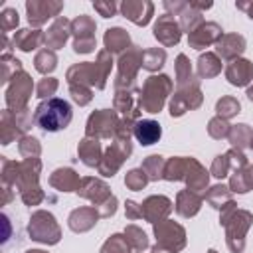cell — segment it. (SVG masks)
<instances>
[{
	"mask_svg": "<svg viewBox=\"0 0 253 253\" xmlns=\"http://www.w3.org/2000/svg\"><path fill=\"white\" fill-rule=\"evenodd\" d=\"M53 67H55V55H53V51H47V49L40 51L38 57H36V69L42 71V73H47Z\"/></svg>",
	"mask_w": 253,
	"mask_h": 253,
	"instance_id": "35",
	"label": "cell"
},
{
	"mask_svg": "<svg viewBox=\"0 0 253 253\" xmlns=\"http://www.w3.org/2000/svg\"><path fill=\"white\" fill-rule=\"evenodd\" d=\"M126 247H128L126 237H123V235H113V237L105 243V247H103L101 253H126Z\"/></svg>",
	"mask_w": 253,
	"mask_h": 253,
	"instance_id": "36",
	"label": "cell"
},
{
	"mask_svg": "<svg viewBox=\"0 0 253 253\" xmlns=\"http://www.w3.org/2000/svg\"><path fill=\"white\" fill-rule=\"evenodd\" d=\"M180 16H182L180 28H182V30H186V32H190V34H192L198 26H202V24H204V22H202V14H200V12H196L190 4H186V6L182 8Z\"/></svg>",
	"mask_w": 253,
	"mask_h": 253,
	"instance_id": "26",
	"label": "cell"
},
{
	"mask_svg": "<svg viewBox=\"0 0 253 253\" xmlns=\"http://www.w3.org/2000/svg\"><path fill=\"white\" fill-rule=\"evenodd\" d=\"M243 49H245V40H243V36H237V34L221 36V40L217 42V53L225 59H233Z\"/></svg>",
	"mask_w": 253,
	"mask_h": 253,
	"instance_id": "15",
	"label": "cell"
},
{
	"mask_svg": "<svg viewBox=\"0 0 253 253\" xmlns=\"http://www.w3.org/2000/svg\"><path fill=\"white\" fill-rule=\"evenodd\" d=\"M55 87H57L55 79H43V81L40 83V87H38V97H47V95H51V93L55 91Z\"/></svg>",
	"mask_w": 253,
	"mask_h": 253,
	"instance_id": "42",
	"label": "cell"
},
{
	"mask_svg": "<svg viewBox=\"0 0 253 253\" xmlns=\"http://www.w3.org/2000/svg\"><path fill=\"white\" fill-rule=\"evenodd\" d=\"M126 215L130 219H136V217H142V210H138V206L134 202H126Z\"/></svg>",
	"mask_w": 253,
	"mask_h": 253,
	"instance_id": "44",
	"label": "cell"
},
{
	"mask_svg": "<svg viewBox=\"0 0 253 253\" xmlns=\"http://www.w3.org/2000/svg\"><path fill=\"white\" fill-rule=\"evenodd\" d=\"M223 200L229 202V198L225 196V188H223V186H215V188H211V192L208 194V202H210L213 208H221Z\"/></svg>",
	"mask_w": 253,
	"mask_h": 253,
	"instance_id": "39",
	"label": "cell"
},
{
	"mask_svg": "<svg viewBox=\"0 0 253 253\" xmlns=\"http://www.w3.org/2000/svg\"><path fill=\"white\" fill-rule=\"evenodd\" d=\"M140 210H142V215L148 219V221H158L160 217H164L170 210H172V202L168 200V198H164V196H152V198H148L142 206H140Z\"/></svg>",
	"mask_w": 253,
	"mask_h": 253,
	"instance_id": "13",
	"label": "cell"
},
{
	"mask_svg": "<svg viewBox=\"0 0 253 253\" xmlns=\"http://www.w3.org/2000/svg\"><path fill=\"white\" fill-rule=\"evenodd\" d=\"M4 22H2V28L4 30H8L10 26H14V24H18V12H14V10H4Z\"/></svg>",
	"mask_w": 253,
	"mask_h": 253,
	"instance_id": "43",
	"label": "cell"
},
{
	"mask_svg": "<svg viewBox=\"0 0 253 253\" xmlns=\"http://www.w3.org/2000/svg\"><path fill=\"white\" fill-rule=\"evenodd\" d=\"M77 192H81V196H85V198H89V200H93V202H97V204H101L103 200L107 202V200L111 198L109 188H107L103 182L93 180V178H85V180L81 182V188H79Z\"/></svg>",
	"mask_w": 253,
	"mask_h": 253,
	"instance_id": "16",
	"label": "cell"
},
{
	"mask_svg": "<svg viewBox=\"0 0 253 253\" xmlns=\"http://www.w3.org/2000/svg\"><path fill=\"white\" fill-rule=\"evenodd\" d=\"M237 8L245 10V12L249 14V18L253 20V2H249V4H245V2H237Z\"/></svg>",
	"mask_w": 253,
	"mask_h": 253,
	"instance_id": "46",
	"label": "cell"
},
{
	"mask_svg": "<svg viewBox=\"0 0 253 253\" xmlns=\"http://www.w3.org/2000/svg\"><path fill=\"white\" fill-rule=\"evenodd\" d=\"M229 138H231L233 146L241 148V146H245L247 142H251L253 134H251V128H249L247 125H237V126H233V128L229 130Z\"/></svg>",
	"mask_w": 253,
	"mask_h": 253,
	"instance_id": "30",
	"label": "cell"
},
{
	"mask_svg": "<svg viewBox=\"0 0 253 253\" xmlns=\"http://www.w3.org/2000/svg\"><path fill=\"white\" fill-rule=\"evenodd\" d=\"M229 156L227 154H223V156H217L215 160H213V166H211V174L215 176V178H223V176H227V168H229Z\"/></svg>",
	"mask_w": 253,
	"mask_h": 253,
	"instance_id": "38",
	"label": "cell"
},
{
	"mask_svg": "<svg viewBox=\"0 0 253 253\" xmlns=\"http://www.w3.org/2000/svg\"><path fill=\"white\" fill-rule=\"evenodd\" d=\"M176 61H178V63H176V71H178V87H180V89L190 87V83H192V67H190L186 55H178Z\"/></svg>",
	"mask_w": 253,
	"mask_h": 253,
	"instance_id": "28",
	"label": "cell"
},
{
	"mask_svg": "<svg viewBox=\"0 0 253 253\" xmlns=\"http://www.w3.org/2000/svg\"><path fill=\"white\" fill-rule=\"evenodd\" d=\"M128 34L123 30V28H111L107 30L105 34V45L107 49L113 53V51H123L126 45H128Z\"/></svg>",
	"mask_w": 253,
	"mask_h": 253,
	"instance_id": "23",
	"label": "cell"
},
{
	"mask_svg": "<svg viewBox=\"0 0 253 253\" xmlns=\"http://www.w3.org/2000/svg\"><path fill=\"white\" fill-rule=\"evenodd\" d=\"M146 182H148V176H146V172H144L142 168H140V170H130V172L126 174V178H125V184H126L130 190H142Z\"/></svg>",
	"mask_w": 253,
	"mask_h": 253,
	"instance_id": "34",
	"label": "cell"
},
{
	"mask_svg": "<svg viewBox=\"0 0 253 253\" xmlns=\"http://www.w3.org/2000/svg\"><path fill=\"white\" fill-rule=\"evenodd\" d=\"M208 130H210V134L213 138H221V136H227L229 134V125L223 119H211Z\"/></svg>",
	"mask_w": 253,
	"mask_h": 253,
	"instance_id": "37",
	"label": "cell"
},
{
	"mask_svg": "<svg viewBox=\"0 0 253 253\" xmlns=\"http://www.w3.org/2000/svg\"><path fill=\"white\" fill-rule=\"evenodd\" d=\"M200 204H202L200 196H196L192 190H186V192H180V194H178L176 210H178L180 215L190 217V215H194V213L200 210Z\"/></svg>",
	"mask_w": 253,
	"mask_h": 253,
	"instance_id": "21",
	"label": "cell"
},
{
	"mask_svg": "<svg viewBox=\"0 0 253 253\" xmlns=\"http://www.w3.org/2000/svg\"><path fill=\"white\" fill-rule=\"evenodd\" d=\"M79 156L87 166H95L101 162V146L97 138H85L79 144Z\"/></svg>",
	"mask_w": 253,
	"mask_h": 253,
	"instance_id": "22",
	"label": "cell"
},
{
	"mask_svg": "<svg viewBox=\"0 0 253 253\" xmlns=\"http://www.w3.org/2000/svg\"><path fill=\"white\" fill-rule=\"evenodd\" d=\"M71 105L63 99H47L43 101L38 109H36V115H34V121L43 128V130H49V132H55V130H61L69 125L71 121Z\"/></svg>",
	"mask_w": 253,
	"mask_h": 253,
	"instance_id": "1",
	"label": "cell"
},
{
	"mask_svg": "<svg viewBox=\"0 0 253 253\" xmlns=\"http://www.w3.org/2000/svg\"><path fill=\"white\" fill-rule=\"evenodd\" d=\"M97 217L99 213L95 211V208H81V210H75L69 217V227L73 231H85L89 227H93L97 223Z\"/></svg>",
	"mask_w": 253,
	"mask_h": 253,
	"instance_id": "17",
	"label": "cell"
},
{
	"mask_svg": "<svg viewBox=\"0 0 253 253\" xmlns=\"http://www.w3.org/2000/svg\"><path fill=\"white\" fill-rule=\"evenodd\" d=\"M111 65H113L111 55L107 51H101L97 63H81V65L71 67L69 73H67V79H69V83L79 81V85L83 81H89V83L97 85L99 89H103L105 87V77H107Z\"/></svg>",
	"mask_w": 253,
	"mask_h": 253,
	"instance_id": "2",
	"label": "cell"
},
{
	"mask_svg": "<svg viewBox=\"0 0 253 253\" xmlns=\"http://www.w3.org/2000/svg\"><path fill=\"white\" fill-rule=\"evenodd\" d=\"M180 26L172 18V14H164L154 24V38L164 45H174L180 42Z\"/></svg>",
	"mask_w": 253,
	"mask_h": 253,
	"instance_id": "9",
	"label": "cell"
},
{
	"mask_svg": "<svg viewBox=\"0 0 253 253\" xmlns=\"http://www.w3.org/2000/svg\"><path fill=\"white\" fill-rule=\"evenodd\" d=\"M215 109L223 119H227V117H233L235 113H239V101H235L233 97H223L217 101Z\"/></svg>",
	"mask_w": 253,
	"mask_h": 253,
	"instance_id": "33",
	"label": "cell"
},
{
	"mask_svg": "<svg viewBox=\"0 0 253 253\" xmlns=\"http://www.w3.org/2000/svg\"><path fill=\"white\" fill-rule=\"evenodd\" d=\"M154 233H156V239H158L156 247L166 249L168 253L180 251L186 243L184 229L174 221H158V225H154Z\"/></svg>",
	"mask_w": 253,
	"mask_h": 253,
	"instance_id": "4",
	"label": "cell"
},
{
	"mask_svg": "<svg viewBox=\"0 0 253 253\" xmlns=\"http://www.w3.org/2000/svg\"><path fill=\"white\" fill-rule=\"evenodd\" d=\"M142 53L136 45L132 49H128L121 61H119V79H117V87H123L125 83H132L134 75H136V69L138 65H142Z\"/></svg>",
	"mask_w": 253,
	"mask_h": 253,
	"instance_id": "6",
	"label": "cell"
},
{
	"mask_svg": "<svg viewBox=\"0 0 253 253\" xmlns=\"http://www.w3.org/2000/svg\"><path fill=\"white\" fill-rule=\"evenodd\" d=\"M164 59H166V53H164L162 49H158V47L146 49V51L142 53V67L154 71V69H158V67L164 65Z\"/></svg>",
	"mask_w": 253,
	"mask_h": 253,
	"instance_id": "27",
	"label": "cell"
},
{
	"mask_svg": "<svg viewBox=\"0 0 253 253\" xmlns=\"http://www.w3.org/2000/svg\"><path fill=\"white\" fill-rule=\"evenodd\" d=\"M67 36H69V22L65 18H57L53 22V26L49 28V32L45 34V43L57 49V47H61L65 43Z\"/></svg>",
	"mask_w": 253,
	"mask_h": 253,
	"instance_id": "18",
	"label": "cell"
},
{
	"mask_svg": "<svg viewBox=\"0 0 253 253\" xmlns=\"http://www.w3.org/2000/svg\"><path fill=\"white\" fill-rule=\"evenodd\" d=\"M42 40V34L40 32H30V30H22L18 36H16V43L20 45V49H24V51H30V49H34V45L38 43Z\"/></svg>",
	"mask_w": 253,
	"mask_h": 253,
	"instance_id": "31",
	"label": "cell"
},
{
	"mask_svg": "<svg viewBox=\"0 0 253 253\" xmlns=\"http://www.w3.org/2000/svg\"><path fill=\"white\" fill-rule=\"evenodd\" d=\"M152 10H154L152 2H123L121 4L123 16L134 22L136 26H146L152 18Z\"/></svg>",
	"mask_w": 253,
	"mask_h": 253,
	"instance_id": "10",
	"label": "cell"
},
{
	"mask_svg": "<svg viewBox=\"0 0 253 253\" xmlns=\"http://www.w3.org/2000/svg\"><path fill=\"white\" fill-rule=\"evenodd\" d=\"M26 8H28L30 24L40 26V24H43L47 18L57 16V12L63 8V4H61V2H28Z\"/></svg>",
	"mask_w": 253,
	"mask_h": 253,
	"instance_id": "11",
	"label": "cell"
},
{
	"mask_svg": "<svg viewBox=\"0 0 253 253\" xmlns=\"http://www.w3.org/2000/svg\"><path fill=\"white\" fill-rule=\"evenodd\" d=\"M225 77L229 79L231 85H237V87L239 85H247L251 81V77H253L251 61H247V59H233L227 65V69H225Z\"/></svg>",
	"mask_w": 253,
	"mask_h": 253,
	"instance_id": "12",
	"label": "cell"
},
{
	"mask_svg": "<svg viewBox=\"0 0 253 253\" xmlns=\"http://www.w3.org/2000/svg\"><path fill=\"white\" fill-rule=\"evenodd\" d=\"M119 148H121L119 144L111 146V148L107 150L105 158L99 162V170H101V174H103V176H113V174L117 172V168L121 166L123 158H125V156H128V154H125V152H119Z\"/></svg>",
	"mask_w": 253,
	"mask_h": 253,
	"instance_id": "20",
	"label": "cell"
},
{
	"mask_svg": "<svg viewBox=\"0 0 253 253\" xmlns=\"http://www.w3.org/2000/svg\"><path fill=\"white\" fill-rule=\"evenodd\" d=\"M126 243L132 245L134 249H144V247H148V239H146L144 231L138 229V227H134V225L126 227Z\"/></svg>",
	"mask_w": 253,
	"mask_h": 253,
	"instance_id": "32",
	"label": "cell"
},
{
	"mask_svg": "<svg viewBox=\"0 0 253 253\" xmlns=\"http://www.w3.org/2000/svg\"><path fill=\"white\" fill-rule=\"evenodd\" d=\"M247 97L253 101V87H249V89H247Z\"/></svg>",
	"mask_w": 253,
	"mask_h": 253,
	"instance_id": "47",
	"label": "cell"
},
{
	"mask_svg": "<svg viewBox=\"0 0 253 253\" xmlns=\"http://www.w3.org/2000/svg\"><path fill=\"white\" fill-rule=\"evenodd\" d=\"M142 170L148 174V180H158L162 174H164V162H162V156H148L142 164Z\"/></svg>",
	"mask_w": 253,
	"mask_h": 253,
	"instance_id": "29",
	"label": "cell"
},
{
	"mask_svg": "<svg viewBox=\"0 0 253 253\" xmlns=\"http://www.w3.org/2000/svg\"><path fill=\"white\" fill-rule=\"evenodd\" d=\"M77 174L73 172V170H69V168H59V170H55V174L51 176V184L55 186V188H59V190H63V192H71L73 188H77Z\"/></svg>",
	"mask_w": 253,
	"mask_h": 253,
	"instance_id": "24",
	"label": "cell"
},
{
	"mask_svg": "<svg viewBox=\"0 0 253 253\" xmlns=\"http://www.w3.org/2000/svg\"><path fill=\"white\" fill-rule=\"evenodd\" d=\"M71 93H73V99L79 103V105H85V103H89L91 101V93L83 87V85H71Z\"/></svg>",
	"mask_w": 253,
	"mask_h": 253,
	"instance_id": "40",
	"label": "cell"
},
{
	"mask_svg": "<svg viewBox=\"0 0 253 253\" xmlns=\"http://www.w3.org/2000/svg\"><path fill=\"white\" fill-rule=\"evenodd\" d=\"M93 6H95V10H97L101 16H105V18H111V16L117 12V4H115V2H95Z\"/></svg>",
	"mask_w": 253,
	"mask_h": 253,
	"instance_id": "41",
	"label": "cell"
},
{
	"mask_svg": "<svg viewBox=\"0 0 253 253\" xmlns=\"http://www.w3.org/2000/svg\"><path fill=\"white\" fill-rule=\"evenodd\" d=\"M186 182L190 186V190H202L208 186V172L192 158H188V168H186Z\"/></svg>",
	"mask_w": 253,
	"mask_h": 253,
	"instance_id": "19",
	"label": "cell"
},
{
	"mask_svg": "<svg viewBox=\"0 0 253 253\" xmlns=\"http://www.w3.org/2000/svg\"><path fill=\"white\" fill-rule=\"evenodd\" d=\"M219 69H221V63H219V59L213 53L200 55V59H198V73H200V77H213V75L219 73Z\"/></svg>",
	"mask_w": 253,
	"mask_h": 253,
	"instance_id": "25",
	"label": "cell"
},
{
	"mask_svg": "<svg viewBox=\"0 0 253 253\" xmlns=\"http://www.w3.org/2000/svg\"><path fill=\"white\" fill-rule=\"evenodd\" d=\"M221 40V28L213 22H206L202 26H198L190 36H188V43L194 49H202L210 43H217Z\"/></svg>",
	"mask_w": 253,
	"mask_h": 253,
	"instance_id": "8",
	"label": "cell"
},
{
	"mask_svg": "<svg viewBox=\"0 0 253 253\" xmlns=\"http://www.w3.org/2000/svg\"><path fill=\"white\" fill-rule=\"evenodd\" d=\"M132 132H134V136H136V140L140 142V144H144V146H148V144H154L158 138H160V134H162V130H160V125L156 123V121H138L136 125H134V128H132Z\"/></svg>",
	"mask_w": 253,
	"mask_h": 253,
	"instance_id": "14",
	"label": "cell"
},
{
	"mask_svg": "<svg viewBox=\"0 0 253 253\" xmlns=\"http://www.w3.org/2000/svg\"><path fill=\"white\" fill-rule=\"evenodd\" d=\"M73 32H75V51L77 53H87L95 47V22L87 16H79L73 22Z\"/></svg>",
	"mask_w": 253,
	"mask_h": 253,
	"instance_id": "5",
	"label": "cell"
},
{
	"mask_svg": "<svg viewBox=\"0 0 253 253\" xmlns=\"http://www.w3.org/2000/svg\"><path fill=\"white\" fill-rule=\"evenodd\" d=\"M243 178H245L247 188L251 190V188H253V166H249V168H247V172H243Z\"/></svg>",
	"mask_w": 253,
	"mask_h": 253,
	"instance_id": "45",
	"label": "cell"
},
{
	"mask_svg": "<svg viewBox=\"0 0 253 253\" xmlns=\"http://www.w3.org/2000/svg\"><path fill=\"white\" fill-rule=\"evenodd\" d=\"M251 148H253V138H251Z\"/></svg>",
	"mask_w": 253,
	"mask_h": 253,
	"instance_id": "49",
	"label": "cell"
},
{
	"mask_svg": "<svg viewBox=\"0 0 253 253\" xmlns=\"http://www.w3.org/2000/svg\"><path fill=\"white\" fill-rule=\"evenodd\" d=\"M117 128H119V123H117L115 113H111V111L93 113L89 117V123H87V134L89 136H93V134L111 136V134L117 132Z\"/></svg>",
	"mask_w": 253,
	"mask_h": 253,
	"instance_id": "7",
	"label": "cell"
},
{
	"mask_svg": "<svg viewBox=\"0 0 253 253\" xmlns=\"http://www.w3.org/2000/svg\"><path fill=\"white\" fill-rule=\"evenodd\" d=\"M172 83L166 75H158V77H148V81L144 83L142 95H140V107H144L148 113H158L164 105L166 95L170 93Z\"/></svg>",
	"mask_w": 253,
	"mask_h": 253,
	"instance_id": "3",
	"label": "cell"
},
{
	"mask_svg": "<svg viewBox=\"0 0 253 253\" xmlns=\"http://www.w3.org/2000/svg\"><path fill=\"white\" fill-rule=\"evenodd\" d=\"M208 253H215V251H213V249H210V251H208Z\"/></svg>",
	"mask_w": 253,
	"mask_h": 253,
	"instance_id": "48",
	"label": "cell"
}]
</instances>
